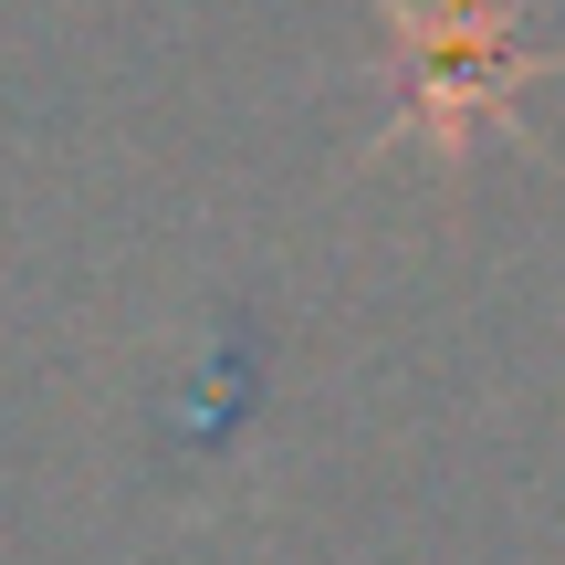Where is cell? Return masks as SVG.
Here are the masks:
<instances>
[{"instance_id":"obj_1","label":"cell","mask_w":565,"mask_h":565,"mask_svg":"<svg viewBox=\"0 0 565 565\" xmlns=\"http://www.w3.org/2000/svg\"><path fill=\"white\" fill-rule=\"evenodd\" d=\"M398 42H408V126L419 137H461L471 105L513 74V21L482 11V0H440V11H398Z\"/></svg>"}]
</instances>
